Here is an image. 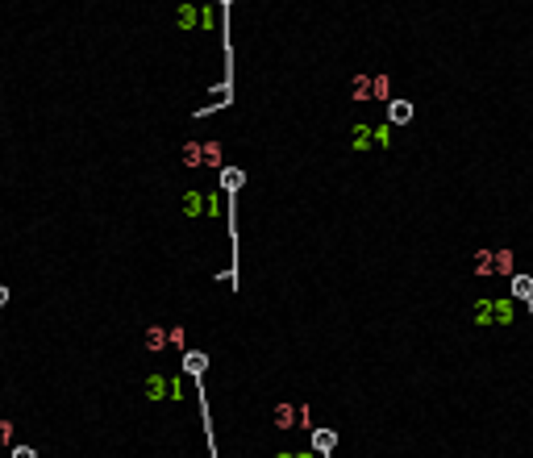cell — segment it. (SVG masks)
I'll use <instances>...</instances> for the list:
<instances>
[{
  "label": "cell",
  "instance_id": "7a4b0ae2",
  "mask_svg": "<svg viewBox=\"0 0 533 458\" xmlns=\"http://www.w3.org/2000/svg\"><path fill=\"white\" fill-rule=\"evenodd\" d=\"M475 321L479 325H512L517 321V300H479Z\"/></svg>",
  "mask_w": 533,
  "mask_h": 458
},
{
  "label": "cell",
  "instance_id": "8fae6325",
  "mask_svg": "<svg viewBox=\"0 0 533 458\" xmlns=\"http://www.w3.org/2000/svg\"><path fill=\"white\" fill-rule=\"evenodd\" d=\"M13 458H34V450H25V446H17V450H13Z\"/></svg>",
  "mask_w": 533,
  "mask_h": 458
},
{
  "label": "cell",
  "instance_id": "52a82bcc",
  "mask_svg": "<svg viewBox=\"0 0 533 458\" xmlns=\"http://www.w3.org/2000/svg\"><path fill=\"white\" fill-rule=\"evenodd\" d=\"M334 442H338V437H334V429H317V433H312V446L321 450V454H330V450H334Z\"/></svg>",
  "mask_w": 533,
  "mask_h": 458
},
{
  "label": "cell",
  "instance_id": "277c9868",
  "mask_svg": "<svg viewBox=\"0 0 533 458\" xmlns=\"http://www.w3.org/2000/svg\"><path fill=\"white\" fill-rule=\"evenodd\" d=\"M271 421H275L280 429H292L296 421H300V425H308V413H304V409H296V404H280V409H275V417H271Z\"/></svg>",
  "mask_w": 533,
  "mask_h": 458
},
{
  "label": "cell",
  "instance_id": "6da1fadb",
  "mask_svg": "<svg viewBox=\"0 0 533 458\" xmlns=\"http://www.w3.org/2000/svg\"><path fill=\"white\" fill-rule=\"evenodd\" d=\"M475 271L479 275H512L517 271V254L512 250H479L475 254Z\"/></svg>",
  "mask_w": 533,
  "mask_h": 458
},
{
  "label": "cell",
  "instance_id": "3957f363",
  "mask_svg": "<svg viewBox=\"0 0 533 458\" xmlns=\"http://www.w3.org/2000/svg\"><path fill=\"white\" fill-rule=\"evenodd\" d=\"M354 100H388V75H358L350 84Z\"/></svg>",
  "mask_w": 533,
  "mask_h": 458
},
{
  "label": "cell",
  "instance_id": "ba28073f",
  "mask_svg": "<svg viewBox=\"0 0 533 458\" xmlns=\"http://www.w3.org/2000/svg\"><path fill=\"white\" fill-rule=\"evenodd\" d=\"M221 183H225V192H238L242 188V171L234 167V171H221Z\"/></svg>",
  "mask_w": 533,
  "mask_h": 458
},
{
  "label": "cell",
  "instance_id": "9c48e42d",
  "mask_svg": "<svg viewBox=\"0 0 533 458\" xmlns=\"http://www.w3.org/2000/svg\"><path fill=\"white\" fill-rule=\"evenodd\" d=\"M512 292L529 300V296H533V279H517V275H512Z\"/></svg>",
  "mask_w": 533,
  "mask_h": 458
},
{
  "label": "cell",
  "instance_id": "30bf717a",
  "mask_svg": "<svg viewBox=\"0 0 533 458\" xmlns=\"http://www.w3.org/2000/svg\"><path fill=\"white\" fill-rule=\"evenodd\" d=\"M163 338H167L163 329H150V333H146V346H150V350H163Z\"/></svg>",
  "mask_w": 533,
  "mask_h": 458
},
{
  "label": "cell",
  "instance_id": "8992f818",
  "mask_svg": "<svg viewBox=\"0 0 533 458\" xmlns=\"http://www.w3.org/2000/svg\"><path fill=\"white\" fill-rule=\"evenodd\" d=\"M204 367H208V359H204V354H192V350L184 354V371H188L192 379H200V371H204Z\"/></svg>",
  "mask_w": 533,
  "mask_h": 458
},
{
  "label": "cell",
  "instance_id": "5b68a950",
  "mask_svg": "<svg viewBox=\"0 0 533 458\" xmlns=\"http://www.w3.org/2000/svg\"><path fill=\"white\" fill-rule=\"evenodd\" d=\"M388 117H392L396 125H404V121H412V105H408V100H392V105H388Z\"/></svg>",
  "mask_w": 533,
  "mask_h": 458
}]
</instances>
